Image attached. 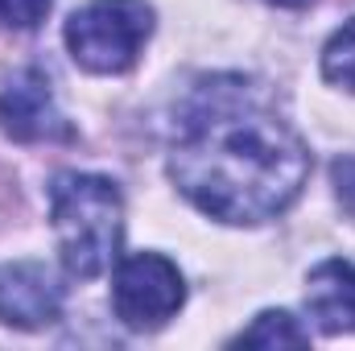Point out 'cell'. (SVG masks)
Listing matches in <instances>:
<instances>
[{"instance_id": "1", "label": "cell", "mask_w": 355, "mask_h": 351, "mask_svg": "<svg viewBox=\"0 0 355 351\" xmlns=\"http://www.w3.org/2000/svg\"><path fill=\"white\" fill-rule=\"evenodd\" d=\"M170 178L211 219L265 223L302 194L310 149L265 83L211 75L174 112Z\"/></svg>"}, {"instance_id": "2", "label": "cell", "mask_w": 355, "mask_h": 351, "mask_svg": "<svg viewBox=\"0 0 355 351\" xmlns=\"http://www.w3.org/2000/svg\"><path fill=\"white\" fill-rule=\"evenodd\" d=\"M50 215L58 252L71 277H99L120 261L124 236V198L116 182L99 174H58L50 186Z\"/></svg>"}, {"instance_id": "3", "label": "cell", "mask_w": 355, "mask_h": 351, "mask_svg": "<svg viewBox=\"0 0 355 351\" xmlns=\"http://www.w3.org/2000/svg\"><path fill=\"white\" fill-rule=\"evenodd\" d=\"M153 33V8L145 0H87L67 21V50L91 75H120L137 62Z\"/></svg>"}, {"instance_id": "4", "label": "cell", "mask_w": 355, "mask_h": 351, "mask_svg": "<svg viewBox=\"0 0 355 351\" xmlns=\"http://www.w3.org/2000/svg\"><path fill=\"white\" fill-rule=\"evenodd\" d=\"M186 302V281L174 261L157 252H137L116 264L112 306L128 331H157L174 318Z\"/></svg>"}, {"instance_id": "5", "label": "cell", "mask_w": 355, "mask_h": 351, "mask_svg": "<svg viewBox=\"0 0 355 351\" xmlns=\"http://www.w3.org/2000/svg\"><path fill=\"white\" fill-rule=\"evenodd\" d=\"M0 128L12 141H54L71 132L54 103L50 79L37 67H21L0 83Z\"/></svg>"}, {"instance_id": "6", "label": "cell", "mask_w": 355, "mask_h": 351, "mask_svg": "<svg viewBox=\"0 0 355 351\" xmlns=\"http://www.w3.org/2000/svg\"><path fill=\"white\" fill-rule=\"evenodd\" d=\"M62 314V285L37 261L0 264V323L17 331H37L58 323Z\"/></svg>"}, {"instance_id": "7", "label": "cell", "mask_w": 355, "mask_h": 351, "mask_svg": "<svg viewBox=\"0 0 355 351\" xmlns=\"http://www.w3.org/2000/svg\"><path fill=\"white\" fill-rule=\"evenodd\" d=\"M306 310L322 335H355V264L339 257L314 264L306 277Z\"/></svg>"}, {"instance_id": "8", "label": "cell", "mask_w": 355, "mask_h": 351, "mask_svg": "<svg viewBox=\"0 0 355 351\" xmlns=\"http://www.w3.org/2000/svg\"><path fill=\"white\" fill-rule=\"evenodd\" d=\"M236 343L240 348H306L310 331L297 327V318L285 314V310H265L248 331L236 335Z\"/></svg>"}, {"instance_id": "9", "label": "cell", "mask_w": 355, "mask_h": 351, "mask_svg": "<svg viewBox=\"0 0 355 351\" xmlns=\"http://www.w3.org/2000/svg\"><path fill=\"white\" fill-rule=\"evenodd\" d=\"M322 79L343 91H355V21H347L322 50Z\"/></svg>"}, {"instance_id": "10", "label": "cell", "mask_w": 355, "mask_h": 351, "mask_svg": "<svg viewBox=\"0 0 355 351\" xmlns=\"http://www.w3.org/2000/svg\"><path fill=\"white\" fill-rule=\"evenodd\" d=\"M54 0H0V25L4 29H33Z\"/></svg>"}, {"instance_id": "11", "label": "cell", "mask_w": 355, "mask_h": 351, "mask_svg": "<svg viewBox=\"0 0 355 351\" xmlns=\"http://www.w3.org/2000/svg\"><path fill=\"white\" fill-rule=\"evenodd\" d=\"M272 4H281V8H302V4H310V0H272Z\"/></svg>"}]
</instances>
